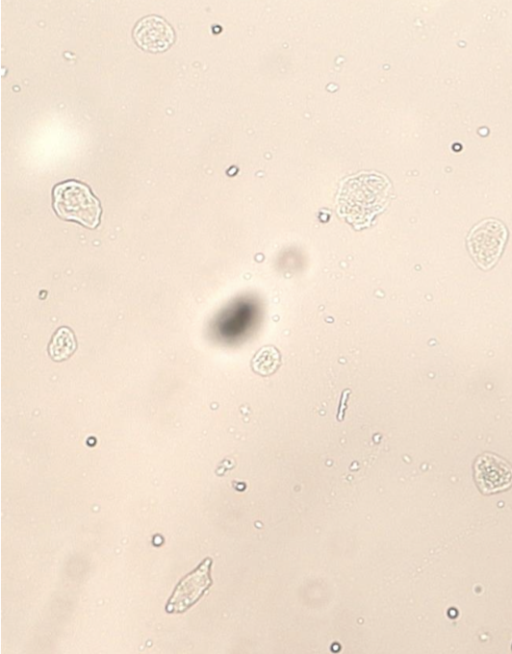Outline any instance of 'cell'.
<instances>
[{
	"mask_svg": "<svg viewBox=\"0 0 512 654\" xmlns=\"http://www.w3.org/2000/svg\"><path fill=\"white\" fill-rule=\"evenodd\" d=\"M389 178L377 171H361L339 183L335 196L337 215L354 230L371 227L392 199Z\"/></svg>",
	"mask_w": 512,
	"mask_h": 654,
	"instance_id": "obj_1",
	"label": "cell"
},
{
	"mask_svg": "<svg viewBox=\"0 0 512 654\" xmlns=\"http://www.w3.org/2000/svg\"><path fill=\"white\" fill-rule=\"evenodd\" d=\"M53 207L59 217L94 229L99 225L101 207L90 188L78 181L68 180L54 187Z\"/></svg>",
	"mask_w": 512,
	"mask_h": 654,
	"instance_id": "obj_2",
	"label": "cell"
},
{
	"mask_svg": "<svg viewBox=\"0 0 512 654\" xmlns=\"http://www.w3.org/2000/svg\"><path fill=\"white\" fill-rule=\"evenodd\" d=\"M507 236L506 226L497 219L476 224L467 236L468 250L475 263L484 270L492 268L504 250Z\"/></svg>",
	"mask_w": 512,
	"mask_h": 654,
	"instance_id": "obj_3",
	"label": "cell"
},
{
	"mask_svg": "<svg viewBox=\"0 0 512 654\" xmlns=\"http://www.w3.org/2000/svg\"><path fill=\"white\" fill-rule=\"evenodd\" d=\"M212 559L207 557L176 586L167 605V613H183L207 592L213 581L210 575Z\"/></svg>",
	"mask_w": 512,
	"mask_h": 654,
	"instance_id": "obj_4",
	"label": "cell"
},
{
	"mask_svg": "<svg viewBox=\"0 0 512 654\" xmlns=\"http://www.w3.org/2000/svg\"><path fill=\"white\" fill-rule=\"evenodd\" d=\"M473 476L481 493H498L512 486V465L494 453L485 452L475 459Z\"/></svg>",
	"mask_w": 512,
	"mask_h": 654,
	"instance_id": "obj_5",
	"label": "cell"
},
{
	"mask_svg": "<svg viewBox=\"0 0 512 654\" xmlns=\"http://www.w3.org/2000/svg\"><path fill=\"white\" fill-rule=\"evenodd\" d=\"M133 39L143 50L159 53L167 50L175 41V32L162 17L149 15L140 19L133 29Z\"/></svg>",
	"mask_w": 512,
	"mask_h": 654,
	"instance_id": "obj_6",
	"label": "cell"
},
{
	"mask_svg": "<svg viewBox=\"0 0 512 654\" xmlns=\"http://www.w3.org/2000/svg\"><path fill=\"white\" fill-rule=\"evenodd\" d=\"M78 347L76 336L68 326L59 327L48 344V354L55 362L68 360Z\"/></svg>",
	"mask_w": 512,
	"mask_h": 654,
	"instance_id": "obj_7",
	"label": "cell"
},
{
	"mask_svg": "<svg viewBox=\"0 0 512 654\" xmlns=\"http://www.w3.org/2000/svg\"><path fill=\"white\" fill-rule=\"evenodd\" d=\"M250 365L255 374L269 377L282 365L281 352L274 345H264L255 352Z\"/></svg>",
	"mask_w": 512,
	"mask_h": 654,
	"instance_id": "obj_8",
	"label": "cell"
},
{
	"mask_svg": "<svg viewBox=\"0 0 512 654\" xmlns=\"http://www.w3.org/2000/svg\"><path fill=\"white\" fill-rule=\"evenodd\" d=\"M351 389L346 388L342 391L340 399H339V406L337 410V420L338 421H343L344 416H345V411L348 407V400L350 397Z\"/></svg>",
	"mask_w": 512,
	"mask_h": 654,
	"instance_id": "obj_9",
	"label": "cell"
}]
</instances>
